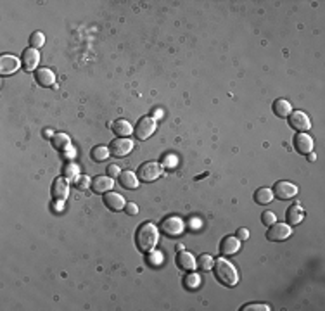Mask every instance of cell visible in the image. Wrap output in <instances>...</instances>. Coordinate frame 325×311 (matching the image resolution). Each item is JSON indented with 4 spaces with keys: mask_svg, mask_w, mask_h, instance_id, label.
I'll return each instance as SVG.
<instances>
[{
    "mask_svg": "<svg viewBox=\"0 0 325 311\" xmlns=\"http://www.w3.org/2000/svg\"><path fill=\"white\" fill-rule=\"evenodd\" d=\"M175 263H177L178 268L184 270V272H194V270L197 268L194 256H192L191 252H187V251H180V252H178L177 258H175Z\"/></svg>",
    "mask_w": 325,
    "mask_h": 311,
    "instance_id": "obj_15",
    "label": "cell"
},
{
    "mask_svg": "<svg viewBox=\"0 0 325 311\" xmlns=\"http://www.w3.org/2000/svg\"><path fill=\"white\" fill-rule=\"evenodd\" d=\"M240 310H242V311H270V306H268V304L253 303V304H244Z\"/></svg>",
    "mask_w": 325,
    "mask_h": 311,
    "instance_id": "obj_30",
    "label": "cell"
},
{
    "mask_svg": "<svg viewBox=\"0 0 325 311\" xmlns=\"http://www.w3.org/2000/svg\"><path fill=\"white\" fill-rule=\"evenodd\" d=\"M162 166H166V168H173L177 166V156H166L164 157V161H162Z\"/></svg>",
    "mask_w": 325,
    "mask_h": 311,
    "instance_id": "obj_33",
    "label": "cell"
},
{
    "mask_svg": "<svg viewBox=\"0 0 325 311\" xmlns=\"http://www.w3.org/2000/svg\"><path fill=\"white\" fill-rule=\"evenodd\" d=\"M50 142H52V147L56 149V151H66V149L69 147L71 140L66 133H56V135H52Z\"/></svg>",
    "mask_w": 325,
    "mask_h": 311,
    "instance_id": "obj_23",
    "label": "cell"
},
{
    "mask_svg": "<svg viewBox=\"0 0 325 311\" xmlns=\"http://www.w3.org/2000/svg\"><path fill=\"white\" fill-rule=\"evenodd\" d=\"M35 82L40 87H54L56 83V74L49 67H42V69L35 71Z\"/></svg>",
    "mask_w": 325,
    "mask_h": 311,
    "instance_id": "obj_18",
    "label": "cell"
},
{
    "mask_svg": "<svg viewBox=\"0 0 325 311\" xmlns=\"http://www.w3.org/2000/svg\"><path fill=\"white\" fill-rule=\"evenodd\" d=\"M113 178L111 177H104V175H99V177H94L92 180V190L96 192V194H106V192H109L111 188H113Z\"/></svg>",
    "mask_w": 325,
    "mask_h": 311,
    "instance_id": "obj_17",
    "label": "cell"
},
{
    "mask_svg": "<svg viewBox=\"0 0 325 311\" xmlns=\"http://www.w3.org/2000/svg\"><path fill=\"white\" fill-rule=\"evenodd\" d=\"M287 118H289L291 128H294V130H297V131L310 130V126H311L310 118H308V114H304L303 111H292Z\"/></svg>",
    "mask_w": 325,
    "mask_h": 311,
    "instance_id": "obj_10",
    "label": "cell"
},
{
    "mask_svg": "<svg viewBox=\"0 0 325 311\" xmlns=\"http://www.w3.org/2000/svg\"><path fill=\"white\" fill-rule=\"evenodd\" d=\"M162 173V166L159 163H156V161H147V163L140 164L137 170V178L140 182H145V184H149V182H154L156 178H159Z\"/></svg>",
    "mask_w": 325,
    "mask_h": 311,
    "instance_id": "obj_3",
    "label": "cell"
},
{
    "mask_svg": "<svg viewBox=\"0 0 325 311\" xmlns=\"http://www.w3.org/2000/svg\"><path fill=\"white\" fill-rule=\"evenodd\" d=\"M199 283H201V279H199V275H195V273H191V275H187L184 279L185 289H195V287H199Z\"/></svg>",
    "mask_w": 325,
    "mask_h": 311,
    "instance_id": "obj_29",
    "label": "cell"
},
{
    "mask_svg": "<svg viewBox=\"0 0 325 311\" xmlns=\"http://www.w3.org/2000/svg\"><path fill=\"white\" fill-rule=\"evenodd\" d=\"M120 168L116 166V164H111L109 168H107V177H111V178H114V177H120Z\"/></svg>",
    "mask_w": 325,
    "mask_h": 311,
    "instance_id": "obj_35",
    "label": "cell"
},
{
    "mask_svg": "<svg viewBox=\"0 0 325 311\" xmlns=\"http://www.w3.org/2000/svg\"><path fill=\"white\" fill-rule=\"evenodd\" d=\"M125 213L130 215V216H135L138 213L137 204H135V202H127V204H125Z\"/></svg>",
    "mask_w": 325,
    "mask_h": 311,
    "instance_id": "obj_32",
    "label": "cell"
},
{
    "mask_svg": "<svg viewBox=\"0 0 325 311\" xmlns=\"http://www.w3.org/2000/svg\"><path fill=\"white\" fill-rule=\"evenodd\" d=\"M133 131H135V137H137L138 140H147V138L156 131L154 118H151V116L140 118V120L137 121V124H135Z\"/></svg>",
    "mask_w": 325,
    "mask_h": 311,
    "instance_id": "obj_4",
    "label": "cell"
},
{
    "mask_svg": "<svg viewBox=\"0 0 325 311\" xmlns=\"http://www.w3.org/2000/svg\"><path fill=\"white\" fill-rule=\"evenodd\" d=\"M52 199L56 202H64L69 194V180L66 177H57L52 182Z\"/></svg>",
    "mask_w": 325,
    "mask_h": 311,
    "instance_id": "obj_6",
    "label": "cell"
},
{
    "mask_svg": "<svg viewBox=\"0 0 325 311\" xmlns=\"http://www.w3.org/2000/svg\"><path fill=\"white\" fill-rule=\"evenodd\" d=\"M308 161H310V163H313V161H317V156H315V154H311V152H310V154H308Z\"/></svg>",
    "mask_w": 325,
    "mask_h": 311,
    "instance_id": "obj_38",
    "label": "cell"
},
{
    "mask_svg": "<svg viewBox=\"0 0 325 311\" xmlns=\"http://www.w3.org/2000/svg\"><path fill=\"white\" fill-rule=\"evenodd\" d=\"M131 149H133V142L130 138H116L109 145V152L113 157H125L130 154Z\"/></svg>",
    "mask_w": 325,
    "mask_h": 311,
    "instance_id": "obj_8",
    "label": "cell"
},
{
    "mask_svg": "<svg viewBox=\"0 0 325 311\" xmlns=\"http://www.w3.org/2000/svg\"><path fill=\"white\" fill-rule=\"evenodd\" d=\"M111 156L109 149L104 147V145H97V147L92 149V152H90V157H92L96 163H102V161H106L107 157Z\"/></svg>",
    "mask_w": 325,
    "mask_h": 311,
    "instance_id": "obj_24",
    "label": "cell"
},
{
    "mask_svg": "<svg viewBox=\"0 0 325 311\" xmlns=\"http://www.w3.org/2000/svg\"><path fill=\"white\" fill-rule=\"evenodd\" d=\"M90 185H92V180H90L87 175H81V177L74 178V187H76L78 190H85V188H89Z\"/></svg>",
    "mask_w": 325,
    "mask_h": 311,
    "instance_id": "obj_28",
    "label": "cell"
},
{
    "mask_svg": "<svg viewBox=\"0 0 325 311\" xmlns=\"http://www.w3.org/2000/svg\"><path fill=\"white\" fill-rule=\"evenodd\" d=\"M235 237L239 239V241H248L249 239V230L248 228H239L235 233Z\"/></svg>",
    "mask_w": 325,
    "mask_h": 311,
    "instance_id": "obj_34",
    "label": "cell"
},
{
    "mask_svg": "<svg viewBox=\"0 0 325 311\" xmlns=\"http://www.w3.org/2000/svg\"><path fill=\"white\" fill-rule=\"evenodd\" d=\"M272 199H273V192L270 188L261 187L255 192V201L258 204H268V202H272Z\"/></svg>",
    "mask_w": 325,
    "mask_h": 311,
    "instance_id": "obj_25",
    "label": "cell"
},
{
    "mask_svg": "<svg viewBox=\"0 0 325 311\" xmlns=\"http://www.w3.org/2000/svg\"><path fill=\"white\" fill-rule=\"evenodd\" d=\"M291 235V225L287 223H273L270 225L268 232H266V239L272 242H282Z\"/></svg>",
    "mask_w": 325,
    "mask_h": 311,
    "instance_id": "obj_7",
    "label": "cell"
},
{
    "mask_svg": "<svg viewBox=\"0 0 325 311\" xmlns=\"http://www.w3.org/2000/svg\"><path fill=\"white\" fill-rule=\"evenodd\" d=\"M273 195H275L277 199H280V201H286V199H292L294 195L297 194V187L294 184H291V182H277L275 185H273Z\"/></svg>",
    "mask_w": 325,
    "mask_h": 311,
    "instance_id": "obj_9",
    "label": "cell"
},
{
    "mask_svg": "<svg viewBox=\"0 0 325 311\" xmlns=\"http://www.w3.org/2000/svg\"><path fill=\"white\" fill-rule=\"evenodd\" d=\"M38 61H40V54L36 49H25L23 50V56H21V66L25 67V71H33L36 66H38Z\"/></svg>",
    "mask_w": 325,
    "mask_h": 311,
    "instance_id": "obj_11",
    "label": "cell"
},
{
    "mask_svg": "<svg viewBox=\"0 0 325 311\" xmlns=\"http://www.w3.org/2000/svg\"><path fill=\"white\" fill-rule=\"evenodd\" d=\"M272 109L279 118H287L291 113H292V107H291V104L287 102L286 99H277L275 102H273Z\"/></svg>",
    "mask_w": 325,
    "mask_h": 311,
    "instance_id": "obj_22",
    "label": "cell"
},
{
    "mask_svg": "<svg viewBox=\"0 0 325 311\" xmlns=\"http://www.w3.org/2000/svg\"><path fill=\"white\" fill-rule=\"evenodd\" d=\"M111 128H113V131L118 135L120 138H127L128 135L133 131V128H131V124L128 123L127 120H116L111 123Z\"/></svg>",
    "mask_w": 325,
    "mask_h": 311,
    "instance_id": "obj_20",
    "label": "cell"
},
{
    "mask_svg": "<svg viewBox=\"0 0 325 311\" xmlns=\"http://www.w3.org/2000/svg\"><path fill=\"white\" fill-rule=\"evenodd\" d=\"M147 261H149V263H152V265H158V263L161 261V254H159V252H156V254H152V256H151V252H149Z\"/></svg>",
    "mask_w": 325,
    "mask_h": 311,
    "instance_id": "obj_36",
    "label": "cell"
},
{
    "mask_svg": "<svg viewBox=\"0 0 325 311\" xmlns=\"http://www.w3.org/2000/svg\"><path fill=\"white\" fill-rule=\"evenodd\" d=\"M277 221V216H275V213L273 211H268V209H266V211H263L261 213V223L263 225H273V223Z\"/></svg>",
    "mask_w": 325,
    "mask_h": 311,
    "instance_id": "obj_31",
    "label": "cell"
},
{
    "mask_svg": "<svg viewBox=\"0 0 325 311\" xmlns=\"http://www.w3.org/2000/svg\"><path fill=\"white\" fill-rule=\"evenodd\" d=\"M118 180H120L121 187L128 188V190H133V188L138 187V178L135 177L133 171H123V173H120Z\"/></svg>",
    "mask_w": 325,
    "mask_h": 311,
    "instance_id": "obj_21",
    "label": "cell"
},
{
    "mask_svg": "<svg viewBox=\"0 0 325 311\" xmlns=\"http://www.w3.org/2000/svg\"><path fill=\"white\" fill-rule=\"evenodd\" d=\"M213 263H215V259L209 254H201L197 258V261H195V265H197V268L202 270V272H208V270L213 268Z\"/></svg>",
    "mask_w": 325,
    "mask_h": 311,
    "instance_id": "obj_26",
    "label": "cell"
},
{
    "mask_svg": "<svg viewBox=\"0 0 325 311\" xmlns=\"http://www.w3.org/2000/svg\"><path fill=\"white\" fill-rule=\"evenodd\" d=\"M74 175H76V166L69 164V166H67V171H66V178L67 177H74ZM74 178H76V177H74Z\"/></svg>",
    "mask_w": 325,
    "mask_h": 311,
    "instance_id": "obj_37",
    "label": "cell"
},
{
    "mask_svg": "<svg viewBox=\"0 0 325 311\" xmlns=\"http://www.w3.org/2000/svg\"><path fill=\"white\" fill-rule=\"evenodd\" d=\"M287 225H299L304 218V209L301 208V204H292L286 213Z\"/></svg>",
    "mask_w": 325,
    "mask_h": 311,
    "instance_id": "obj_19",
    "label": "cell"
},
{
    "mask_svg": "<svg viewBox=\"0 0 325 311\" xmlns=\"http://www.w3.org/2000/svg\"><path fill=\"white\" fill-rule=\"evenodd\" d=\"M156 242H158V228L151 221L140 223L138 228L135 230V244H137L138 251L149 254L154 249Z\"/></svg>",
    "mask_w": 325,
    "mask_h": 311,
    "instance_id": "obj_1",
    "label": "cell"
},
{
    "mask_svg": "<svg viewBox=\"0 0 325 311\" xmlns=\"http://www.w3.org/2000/svg\"><path fill=\"white\" fill-rule=\"evenodd\" d=\"M213 272H215V277L218 279V282L223 283L225 287H233L239 282V275H237L235 266L230 265L223 258H218L213 263Z\"/></svg>",
    "mask_w": 325,
    "mask_h": 311,
    "instance_id": "obj_2",
    "label": "cell"
},
{
    "mask_svg": "<svg viewBox=\"0 0 325 311\" xmlns=\"http://www.w3.org/2000/svg\"><path fill=\"white\" fill-rule=\"evenodd\" d=\"M240 249V241L235 237V235H227V237L222 239V242H220V252H222L223 256H232L235 254V252H239Z\"/></svg>",
    "mask_w": 325,
    "mask_h": 311,
    "instance_id": "obj_12",
    "label": "cell"
},
{
    "mask_svg": "<svg viewBox=\"0 0 325 311\" xmlns=\"http://www.w3.org/2000/svg\"><path fill=\"white\" fill-rule=\"evenodd\" d=\"M43 43H45V35L42 31H33L32 36H30L32 49H40V47H43Z\"/></svg>",
    "mask_w": 325,
    "mask_h": 311,
    "instance_id": "obj_27",
    "label": "cell"
},
{
    "mask_svg": "<svg viewBox=\"0 0 325 311\" xmlns=\"http://www.w3.org/2000/svg\"><path fill=\"white\" fill-rule=\"evenodd\" d=\"M21 66V61L14 56H2L0 57V73L7 76V74H12L19 69Z\"/></svg>",
    "mask_w": 325,
    "mask_h": 311,
    "instance_id": "obj_13",
    "label": "cell"
},
{
    "mask_svg": "<svg viewBox=\"0 0 325 311\" xmlns=\"http://www.w3.org/2000/svg\"><path fill=\"white\" fill-rule=\"evenodd\" d=\"M294 147H296V151L301 152V154H310V152L313 151V138H311L310 135L299 131V133L294 137Z\"/></svg>",
    "mask_w": 325,
    "mask_h": 311,
    "instance_id": "obj_14",
    "label": "cell"
},
{
    "mask_svg": "<svg viewBox=\"0 0 325 311\" xmlns=\"http://www.w3.org/2000/svg\"><path fill=\"white\" fill-rule=\"evenodd\" d=\"M104 204L111 211H121V209H125L127 202H125L123 195L116 194V192H106L104 194Z\"/></svg>",
    "mask_w": 325,
    "mask_h": 311,
    "instance_id": "obj_16",
    "label": "cell"
},
{
    "mask_svg": "<svg viewBox=\"0 0 325 311\" xmlns=\"http://www.w3.org/2000/svg\"><path fill=\"white\" fill-rule=\"evenodd\" d=\"M161 232L168 237H178L184 232V221L178 216H168L166 219H162Z\"/></svg>",
    "mask_w": 325,
    "mask_h": 311,
    "instance_id": "obj_5",
    "label": "cell"
},
{
    "mask_svg": "<svg viewBox=\"0 0 325 311\" xmlns=\"http://www.w3.org/2000/svg\"><path fill=\"white\" fill-rule=\"evenodd\" d=\"M43 135H45V137H50V135H52V131H50V130H45V131H43Z\"/></svg>",
    "mask_w": 325,
    "mask_h": 311,
    "instance_id": "obj_39",
    "label": "cell"
}]
</instances>
